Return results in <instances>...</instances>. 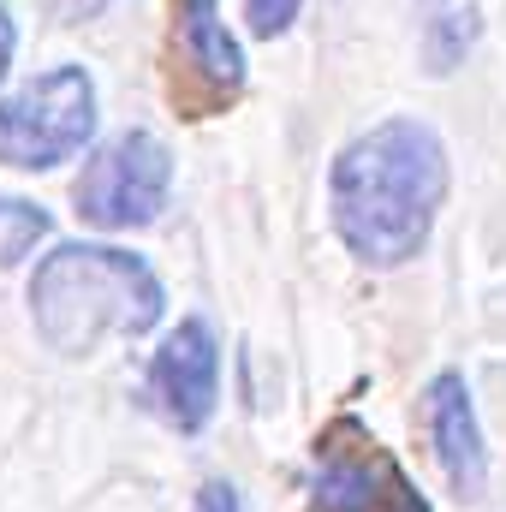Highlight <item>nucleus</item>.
I'll use <instances>...</instances> for the list:
<instances>
[{
  "label": "nucleus",
  "instance_id": "obj_1",
  "mask_svg": "<svg viewBox=\"0 0 506 512\" xmlns=\"http://www.w3.org/2000/svg\"><path fill=\"white\" fill-rule=\"evenodd\" d=\"M447 197V149L423 120H381L352 137L328 173V215L346 251L370 268H399L429 245Z\"/></svg>",
  "mask_w": 506,
  "mask_h": 512
},
{
  "label": "nucleus",
  "instance_id": "obj_2",
  "mask_svg": "<svg viewBox=\"0 0 506 512\" xmlns=\"http://www.w3.org/2000/svg\"><path fill=\"white\" fill-rule=\"evenodd\" d=\"M161 280L143 256L114 245H60L30 274L36 334L60 358H90L108 334H149L161 322Z\"/></svg>",
  "mask_w": 506,
  "mask_h": 512
},
{
  "label": "nucleus",
  "instance_id": "obj_3",
  "mask_svg": "<svg viewBox=\"0 0 506 512\" xmlns=\"http://www.w3.org/2000/svg\"><path fill=\"white\" fill-rule=\"evenodd\" d=\"M96 137V84L84 66H54L48 78L24 84L0 102V161L42 173L72 161Z\"/></svg>",
  "mask_w": 506,
  "mask_h": 512
},
{
  "label": "nucleus",
  "instance_id": "obj_4",
  "mask_svg": "<svg viewBox=\"0 0 506 512\" xmlns=\"http://www.w3.org/2000/svg\"><path fill=\"white\" fill-rule=\"evenodd\" d=\"M167 185H173L167 143L155 131H120L114 143H102L84 161L72 203H78V221H90L102 233H131L167 209Z\"/></svg>",
  "mask_w": 506,
  "mask_h": 512
},
{
  "label": "nucleus",
  "instance_id": "obj_5",
  "mask_svg": "<svg viewBox=\"0 0 506 512\" xmlns=\"http://www.w3.org/2000/svg\"><path fill=\"white\" fill-rule=\"evenodd\" d=\"M316 507L322 512H429L417 483L358 417H334L316 435Z\"/></svg>",
  "mask_w": 506,
  "mask_h": 512
},
{
  "label": "nucleus",
  "instance_id": "obj_6",
  "mask_svg": "<svg viewBox=\"0 0 506 512\" xmlns=\"http://www.w3.org/2000/svg\"><path fill=\"white\" fill-rule=\"evenodd\" d=\"M149 405L161 411V423H173L179 435H197L209 417H215V399H221V346L209 334V322H179L161 352L149 358Z\"/></svg>",
  "mask_w": 506,
  "mask_h": 512
},
{
  "label": "nucleus",
  "instance_id": "obj_7",
  "mask_svg": "<svg viewBox=\"0 0 506 512\" xmlns=\"http://www.w3.org/2000/svg\"><path fill=\"white\" fill-rule=\"evenodd\" d=\"M429 435H435V453H441V471L453 483L459 501H483L489 489V453H483V429H477V405H471V387L465 376H435L429 382Z\"/></svg>",
  "mask_w": 506,
  "mask_h": 512
},
{
  "label": "nucleus",
  "instance_id": "obj_8",
  "mask_svg": "<svg viewBox=\"0 0 506 512\" xmlns=\"http://www.w3.org/2000/svg\"><path fill=\"white\" fill-rule=\"evenodd\" d=\"M179 42H185L191 66L209 72L221 90H239V84H245V54H239V42L227 36L215 0H179Z\"/></svg>",
  "mask_w": 506,
  "mask_h": 512
},
{
  "label": "nucleus",
  "instance_id": "obj_9",
  "mask_svg": "<svg viewBox=\"0 0 506 512\" xmlns=\"http://www.w3.org/2000/svg\"><path fill=\"white\" fill-rule=\"evenodd\" d=\"M471 36H477V12L465 6V12H435L429 18V72H453L459 66V54L471 48Z\"/></svg>",
  "mask_w": 506,
  "mask_h": 512
},
{
  "label": "nucleus",
  "instance_id": "obj_10",
  "mask_svg": "<svg viewBox=\"0 0 506 512\" xmlns=\"http://www.w3.org/2000/svg\"><path fill=\"white\" fill-rule=\"evenodd\" d=\"M298 6H304V0H245V18H251L256 36H280V30L298 18Z\"/></svg>",
  "mask_w": 506,
  "mask_h": 512
},
{
  "label": "nucleus",
  "instance_id": "obj_11",
  "mask_svg": "<svg viewBox=\"0 0 506 512\" xmlns=\"http://www.w3.org/2000/svg\"><path fill=\"white\" fill-rule=\"evenodd\" d=\"M191 512H239L233 483H221V477H215V483H203V489H197V507H191Z\"/></svg>",
  "mask_w": 506,
  "mask_h": 512
},
{
  "label": "nucleus",
  "instance_id": "obj_12",
  "mask_svg": "<svg viewBox=\"0 0 506 512\" xmlns=\"http://www.w3.org/2000/svg\"><path fill=\"white\" fill-rule=\"evenodd\" d=\"M12 18H6V6H0V78H6V66H12Z\"/></svg>",
  "mask_w": 506,
  "mask_h": 512
},
{
  "label": "nucleus",
  "instance_id": "obj_13",
  "mask_svg": "<svg viewBox=\"0 0 506 512\" xmlns=\"http://www.w3.org/2000/svg\"><path fill=\"white\" fill-rule=\"evenodd\" d=\"M423 6H441V0H423Z\"/></svg>",
  "mask_w": 506,
  "mask_h": 512
}]
</instances>
